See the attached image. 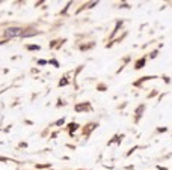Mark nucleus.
<instances>
[{"label": "nucleus", "instance_id": "1", "mask_svg": "<svg viewBox=\"0 0 172 170\" xmlns=\"http://www.w3.org/2000/svg\"><path fill=\"white\" fill-rule=\"evenodd\" d=\"M23 29H20V27H9V29H6L5 30V36L9 39V38H18V36H23Z\"/></svg>", "mask_w": 172, "mask_h": 170}, {"label": "nucleus", "instance_id": "2", "mask_svg": "<svg viewBox=\"0 0 172 170\" xmlns=\"http://www.w3.org/2000/svg\"><path fill=\"white\" fill-rule=\"evenodd\" d=\"M83 108H86V105H77V107H76L77 111H80V110H83Z\"/></svg>", "mask_w": 172, "mask_h": 170}, {"label": "nucleus", "instance_id": "3", "mask_svg": "<svg viewBox=\"0 0 172 170\" xmlns=\"http://www.w3.org/2000/svg\"><path fill=\"white\" fill-rule=\"evenodd\" d=\"M38 48H39L38 45H36V47H35V45H29V50H38Z\"/></svg>", "mask_w": 172, "mask_h": 170}]
</instances>
